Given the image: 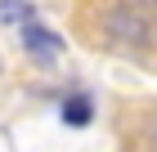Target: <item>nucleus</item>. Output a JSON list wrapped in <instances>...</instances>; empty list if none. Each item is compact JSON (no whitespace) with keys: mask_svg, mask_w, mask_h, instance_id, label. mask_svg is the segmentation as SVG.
<instances>
[{"mask_svg":"<svg viewBox=\"0 0 157 152\" xmlns=\"http://www.w3.org/2000/svg\"><path fill=\"white\" fill-rule=\"evenodd\" d=\"M23 45L32 49L36 58H59V54H63V36H54L49 27H40L36 18H32V23L23 27Z\"/></svg>","mask_w":157,"mask_h":152,"instance_id":"nucleus-2","label":"nucleus"},{"mask_svg":"<svg viewBox=\"0 0 157 152\" xmlns=\"http://www.w3.org/2000/svg\"><path fill=\"white\" fill-rule=\"evenodd\" d=\"M90 117H94V103H90L85 94L63 98V121H67V125H90Z\"/></svg>","mask_w":157,"mask_h":152,"instance_id":"nucleus-3","label":"nucleus"},{"mask_svg":"<svg viewBox=\"0 0 157 152\" xmlns=\"http://www.w3.org/2000/svg\"><path fill=\"white\" fill-rule=\"evenodd\" d=\"M0 23L27 27V23H32V5H27V0H0Z\"/></svg>","mask_w":157,"mask_h":152,"instance_id":"nucleus-4","label":"nucleus"},{"mask_svg":"<svg viewBox=\"0 0 157 152\" xmlns=\"http://www.w3.org/2000/svg\"><path fill=\"white\" fill-rule=\"evenodd\" d=\"M108 40L121 49H144L148 45V23L139 18L135 9H108Z\"/></svg>","mask_w":157,"mask_h":152,"instance_id":"nucleus-1","label":"nucleus"}]
</instances>
